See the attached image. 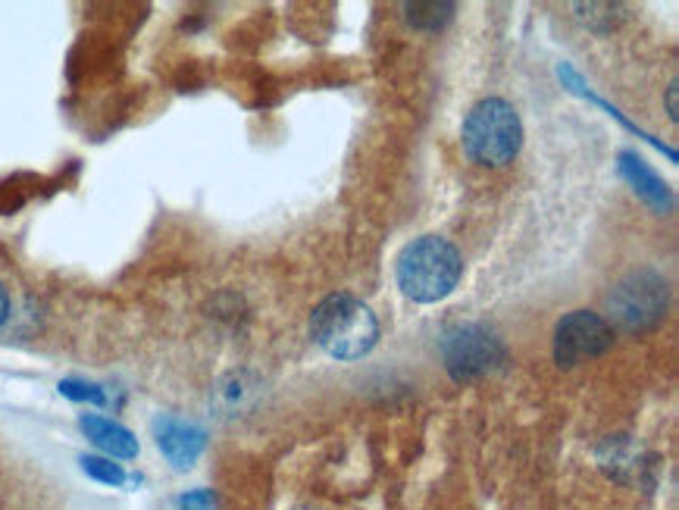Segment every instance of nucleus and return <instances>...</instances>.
<instances>
[{"label": "nucleus", "instance_id": "1", "mask_svg": "<svg viewBox=\"0 0 679 510\" xmlns=\"http://www.w3.org/2000/svg\"><path fill=\"white\" fill-rule=\"evenodd\" d=\"M464 257L442 235H420L404 245L395 260V279L404 298L417 304H439L460 285Z\"/></svg>", "mask_w": 679, "mask_h": 510}, {"label": "nucleus", "instance_id": "2", "mask_svg": "<svg viewBox=\"0 0 679 510\" xmlns=\"http://www.w3.org/2000/svg\"><path fill=\"white\" fill-rule=\"evenodd\" d=\"M310 338L329 358H367L379 341L376 313L354 295H329L310 316Z\"/></svg>", "mask_w": 679, "mask_h": 510}, {"label": "nucleus", "instance_id": "3", "mask_svg": "<svg viewBox=\"0 0 679 510\" xmlns=\"http://www.w3.org/2000/svg\"><path fill=\"white\" fill-rule=\"evenodd\" d=\"M464 153L479 166H507L523 148V123L520 113L504 98L479 101L460 128Z\"/></svg>", "mask_w": 679, "mask_h": 510}, {"label": "nucleus", "instance_id": "4", "mask_svg": "<svg viewBox=\"0 0 679 510\" xmlns=\"http://www.w3.org/2000/svg\"><path fill=\"white\" fill-rule=\"evenodd\" d=\"M607 316L617 329L639 335L654 329L670 307V285L657 270H632L607 295Z\"/></svg>", "mask_w": 679, "mask_h": 510}, {"label": "nucleus", "instance_id": "5", "mask_svg": "<svg viewBox=\"0 0 679 510\" xmlns=\"http://www.w3.org/2000/svg\"><path fill=\"white\" fill-rule=\"evenodd\" d=\"M439 354L454 383H473L498 370L507 358L504 341L482 323H457L439 335Z\"/></svg>", "mask_w": 679, "mask_h": 510}, {"label": "nucleus", "instance_id": "6", "mask_svg": "<svg viewBox=\"0 0 679 510\" xmlns=\"http://www.w3.org/2000/svg\"><path fill=\"white\" fill-rule=\"evenodd\" d=\"M614 338H617V332L602 313L573 310L554 329V363L564 370H573L585 360L607 354L614 348Z\"/></svg>", "mask_w": 679, "mask_h": 510}, {"label": "nucleus", "instance_id": "7", "mask_svg": "<svg viewBox=\"0 0 679 510\" xmlns=\"http://www.w3.org/2000/svg\"><path fill=\"white\" fill-rule=\"evenodd\" d=\"M151 430L163 458L170 460L173 470H182V473L192 470L203 455V448H207V433L201 426L188 423V420H178L173 413H160L151 423Z\"/></svg>", "mask_w": 679, "mask_h": 510}, {"label": "nucleus", "instance_id": "8", "mask_svg": "<svg viewBox=\"0 0 679 510\" xmlns=\"http://www.w3.org/2000/svg\"><path fill=\"white\" fill-rule=\"evenodd\" d=\"M617 170H620V176H624V182H627L629 188H632L645 204L654 207L657 213H670V210H674L677 201H674L670 185L661 179L639 153L620 151V157H617Z\"/></svg>", "mask_w": 679, "mask_h": 510}, {"label": "nucleus", "instance_id": "9", "mask_svg": "<svg viewBox=\"0 0 679 510\" xmlns=\"http://www.w3.org/2000/svg\"><path fill=\"white\" fill-rule=\"evenodd\" d=\"M78 430L85 438L107 455L110 460H135L138 458V438L123 423L101 416V413H82L78 416Z\"/></svg>", "mask_w": 679, "mask_h": 510}, {"label": "nucleus", "instance_id": "10", "mask_svg": "<svg viewBox=\"0 0 679 510\" xmlns=\"http://www.w3.org/2000/svg\"><path fill=\"white\" fill-rule=\"evenodd\" d=\"M404 13H407V23L420 32H439L454 20L457 13V3H404Z\"/></svg>", "mask_w": 679, "mask_h": 510}, {"label": "nucleus", "instance_id": "11", "mask_svg": "<svg viewBox=\"0 0 679 510\" xmlns=\"http://www.w3.org/2000/svg\"><path fill=\"white\" fill-rule=\"evenodd\" d=\"M248 388H251L248 385V373H229V376H223L220 385H217V405H220V410H226L229 416V413L245 408V401L251 395Z\"/></svg>", "mask_w": 679, "mask_h": 510}, {"label": "nucleus", "instance_id": "12", "mask_svg": "<svg viewBox=\"0 0 679 510\" xmlns=\"http://www.w3.org/2000/svg\"><path fill=\"white\" fill-rule=\"evenodd\" d=\"M60 395L63 398H70V401H76V405H95V408H103L107 405V391H103V385L98 383H88V380H78V376H66V380H60Z\"/></svg>", "mask_w": 679, "mask_h": 510}, {"label": "nucleus", "instance_id": "13", "mask_svg": "<svg viewBox=\"0 0 679 510\" xmlns=\"http://www.w3.org/2000/svg\"><path fill=\"white\" fill-rule=\"evenodd\" d=\"M78 463H82V470H85L95 483L123 485L128 480L126 470H123L120 463H113L110 458H103V455H82Z\"/></svg>", "mask_w": 679, "mask_h": 510}, {"label": "nucleus", "instance_id": "14", "mask_svg": "<svg viewBox=\"0 0 679 510\" xmlns=\"http://www.w3.org/2000/svg\"><path fill=\"white\" fill-rule=\"evenodd\" d=\"M579 13V20L585 23L589 28L598 26V32H607V28L617 26V13L624 10V7H617V3H577L573 7Z\"/></svg>", "mask_w": 679, "mask_h": 510}, {"label": "nucleus", "instance_id": "15", "mask_svg": "<svg viewBox=\"0 0 679 510\" xmlns=\"http://www.w3.org/2000/svg\"><path fill=\"white\" fill-rule=\"evenodd\" d=\"M178 510H220L217 508V495L210 488H192L185 495H178Z\"/></svg>", "mask_w": 679, "mask_h": 510}, {"label": "nucleus", "instance_id": "16", "mask_svg": "<svg viewBox=\"0 0 679 510\" xmlns=\"http://www.w3.org/2000/svg\"><path fill=\"white\" fill-rule=\"evenodd\" d=\"M667 113H670V120L677 123L679 110H677V78L670 82V88H667Z\"/></svg>", "mask_w": 679, "mask_h": 510}, {"label": "nucleus", "instance_id": "17", "mask_svg": "<svg viewBox=\"0 0 679 510\" xmlns=\"http://www.w3.org/2000/svg\"><path fill=\"white\" fill-rule=\"evenodd\" d=\"M7 316H10V291H7L3 282H0V326L7 323Z\"/></svg>", "mask_w": 679, "mask_h": 510}]
</instances>
